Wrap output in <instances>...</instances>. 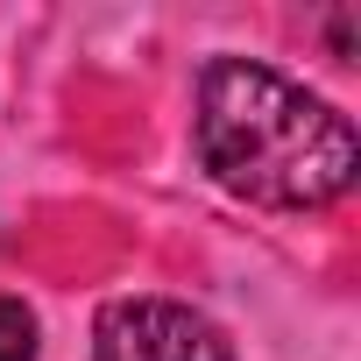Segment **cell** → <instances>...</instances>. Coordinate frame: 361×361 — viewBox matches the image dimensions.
Wrapping results in <instances>:
<instances>
[{"label": "cell", "instance_id": "6da1fadb", "mask_svg": "<svg viewBox=\"0 0 361 361\" xmlns=\"http://www.w3.org/2000/svg\"><path fill=\"white\" fill-rule=\"evenodd\" d=\"M192 135L213 185L276 213H312V206L347 199L361 170L354 121L255 57H213L199 71Z\"/></svg>", "mask_w": 361, "mask_h": 361}, {"label": "cell", "instance_id": "3957f363", "mask_svg": "<svg viewBox=\"0 0 361 361\" xmlns=\"http://www.w3.org/2000/svg\"><path fill=\"white\" fill-rule=\"evenodd\" d=\"M0 361H36V312L22 298H0Z\"/></svg>", "mask_w": 361, "mask_h": 361}, {"label": "cell", "instance_id": "7a4b0ae2", "mask_svg": "<svg viewBox=\"0 0 361 361\" xmlns=\"http://www.w3.org/2000/svg\"><path fill=\"white\" fill-rule=\"evenodd\" d=\"M92 361H234V347L177 298H114L92 319Z\"/></svg>", "mask_w": 361, "mask_h": 361}]
</instances>
